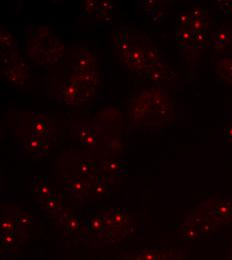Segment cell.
Segmentation results:
<instances>
[{
    "label": "cell",
    "instance_id": "5",
    "mask_svg": "<svg viewBox=\"0 0 232 260\" xmlns=\"http://www.w3.org/2000/svg\"><path fill=\"white\" fill-rule=\"evenodd\" d=\"M4 78L12 85L21 87L29 80V70L20 55H18L10 64L3 67Z\"/></svg>",
    "mask_w": 232,
    "mask_h": 260
},
{
    "label": "cell",
    "instance_id": "38",
    "mask_svg": "<svg viewBox=\"0 0 232 260\" xmlns=\"http://www.w3.org/2000/svg\"><path fill=\"white\" fill-rule=\"evenodd\" d=\"M192 19H196V18H203V17H206L205 15V10L198 5V4H195L193 5L190 10H188Z\"/></svg>",
    "mask_w": 232,
    "mask_h": 260
},
{
    "label": "cell",
    "instance_id": "2",
    "mask_svg": "<svg viewBox=\"0 0 232 260\" xmlns=\"http://www.w3.org/2000/svg\"><path fill=\"white\" fill-rule=\"evenodd\" d=\"M184 257L181 249L150 246L123 253L117 260H176Z\"/></svg>",
    "mask_w": 232,
    "mask_h": 260
},
{
    "label": "cell",
    "instance_id": "21",
    "mask_svg": "<svg viewBox=\"0 0 232 260\" xmlns=\"http://www.w3.org/2000/svg\"><path fill=\"white\" fill-rule=\"evenodd\" d=\"M131 45H132V37L128 34L126 28L121 27L115 31L114 47L120 56H123L125 58Z\"/></svg>",
    "mask_w": 232,
    "mask_h": 260
},
{
    "label": "cell",
    "instance_id": "17",
    "mask_svg": "<svg viewBox=\"0 0 232 260\" xmlns=\"http://www.w3.org/2000/svg\"><path fill=\"white\" fill-rule=\"evenodd\" d=\"M31 135L43 138V139H50L52 136V124L46 119L44 116L36 115L31 120Z\"/></svg>",
    "mask_w": 232,
    "mask_h": 260
},
{
    "label": "cell",
    "instance_id": "30",
    "mask_svg": "<svg viewBox=\"0 0 232 260\" xmlns=\"http://www.w3.org/2000/svg\"><path fill=\"white\" fill-rule=\"evenodd\" d=\"M0 46L2 50L15 49L18 46L16 38L4 26H1L0 28Z\"/></svg>",
    "mask_w": 232,
    "mask_h": 260
},
{
    "label": "cell",
    "instance_id": "32",
    "mask_svg": "<svg viewBox=\"0 0 232 260\" xmlns=\"http://www.w3.org/2000/svg\"><path fill=\"white\" fill-rule=\"evenodd\" d=\"M95 129L90 125H77L72 129V134L75 138H77L80 142H82L85 138H87L89 135L95 133Z\"/></svg>",
    "mask_w": 232,
    "mask_h": 260
},
{
    "label": "cell",
    "instance_id": "12",
    "mask_svg": "<svg viewBox=\"0 0 232 260\" xmlns=\"http://www.w3.org/2000/svg\"><path fill=\"white\" fill-rule=\"evenodd\" d=\"M125 60L132 68L144 73L148 68V63L144 56V50L141 44L132 40V45L125 56Z\"/></svg>",
    "mask_w": 232,
    "mask_h": 260
},
{
    "label": "cell",
    "instance_id": "27",
    "mask_svg": "<svg viewBox=\"0 0 232 260\" xmlns=\"http://www.w3.org/2000/svg\"><path fill=\"white\" fill-rule=\"evenodd\" d=\"M179 235L180 238L184 241H193L202 239L198 229L187 219H184L182 225L179 228Z\"/></svg>",
    "mask_w": 232,
    "mask_h": 260
},
{
    "label": "cell",
    "instance_id": "20",
    "mask_svg": "<svg viewBox=\"0 0 232 260\" xmlns=\"http://www.w3.org/2000/svg\"><path fill=\"white\" fill-rule=\"evenodd\" d=\"M50 147L49 139H43L31 135L25 143V148L34 157H41L45 155Z\"/></svg>",
    "mask_w": 232,
    "mask_h": 260
},
{
    "label": "cell",
    "instance_id": "7",
    "mask_svg": "<svg viewBox=\"0 0 232 260\" xmlns=\"http://www.w3.org/2000/svg\"><path fill=\"white\" fill-rule=\"evenodd\" d=\"M83 228L89 238H98L108 229L103 212H89L84 218Z\"/></svg>",
    "mask_w": 232,
    "mask_h": 260
},
{
    "label": "cell",
    "instance_id": "14",
    "mask_svg": "<svg viewBox=\"0 0 232 260\" xmlns=\"http://www.w3.org/2000/svg\"><path fill=\"white\" fill-rule=\"evenodd\" d=\"M209 42L215 51H224L232 44V28L220 27L209 35Z\"/></svg>",
    "mask_w": 232,
    "mask_h": 260
},
{
    "label": "cell",
    "instance_id": "26",
    "mask_svg": "<svg viewBox=\"0 0 232 260\" xmlns=\"http://www.w3.org/2000/svg\"><path fill=\"white\" fill-rule=\"evenodd\" d=\"M73 76L82 84L91 87L92 89L96 90L100 86V73L96 70L93 71H85V72H79L74 73Z\"/></svg>",
    "mask_w": 232,
    "mask_h": 260
},
{
    "label": "cell",
    "instance_id": "40",
    "mask_svg": "<svg viewBox=\"0 0 232 260\" xmlns=\"http://www.w3.org/2000/svg\"><path fill=\"white\" fill-rule=\"evenodd\" d=\"M84 146L88 147V148H92L96 145L97 143V133H93L91 135H89L87 138H85L82 142H81Z\"/></svg>",
    "mask_w": 232,
    "mask_h": 260
},
{
    "label": "cell",
    "instance_id": "3",
    "mask_svg": "<svg viewBox=\"0 0 232 260\" xmlns=\"http://www.w3.org/2000/svg\"><path fill=\"white\" fill-rule=\"evenodd\" d=\"M218 224L232 223L231 198H214L200 203Z\"/></svg>",
    "mask_w": 232,
    "mask_h": 260
},
{
    "label": "cell",
    "instance_id": "39",
    "mask_svg": "<svg viewBox=\"0 0 232 260\" xmlns=\"http://www.w3.org/2000/svg\"><path fill=\"white\" fill-rule=\"evenodd\" d=\"M98 4H100L98 0H86V1H84L83 2V7H84L85 14L95 12L96 9H97Z\"/></svg>",
    "mask_w": 232,
    "mask_h": 260
},
{
    "label": "cell",
    "instance_id": "35",
    "mask_svg": "<svg viewBox=\"0 0 232 260\" xmlns=\"http://www.w3.org/2000/svg\"><path fill=\"white\" fill-rule=\"evenodd\" d=\"M191 22H192V17L189 11H185L179 14V16L177 17L176 26L177 28H189Z\"/></svg>",
    "mask_w": 232,
    "mask_h": 260
},
{
    "label": "cell",
    "instance_id": "4",
    "mask_svg": "<svg viewBox=\"0 0 232 260\" xmlns=\"http://www.w3.org/2000/svg\"><path fill=\"white\" fill-rule=\"evenodd\" d=\"M185 219L190 221L198 229L202 239L214 234L217 226L219 225L201 204H198L195 208L190 209L186 214Z\"/></svg>",
    "mask_w": 232,
    "mask_h": 260
},
{
    "label": "cell",
    "instance_id": "25",
    "mask_svg": "<svg viewBox=\"0 0 232 260\" xmlns=\"http://www.w3.org/2000/svg\"><path fill=\"white\" fill-rule=\"evenodd\" d=\"M194 32L190 28H177L176 29V44L179 47L180 51L184 52L191 48L192 39Z\"/></svg>",
    "mask_w": 232,
    "mask_h": 260
},
{
    "label": "cell",
    "instance_id": "24",
    "mask_svg": "<svg viewBox=\"0 0 232 260\" xmlns=\"http://www.w3.org/2000/svg\"><path fill=\"white\" fill-rule=\"evenodd\" d=\"M10 211L14 217L18 231L21 233L27 234V229L31 226L32 223L35 222V217L34 215L27 211H22L19 209L11 208Z\"/></svg>",
    "mask_w": 232,
    "mask_h": 260
},
{
    "label": "cell",
    "instance_id": "29",
    "mask_svg": "<svg viewBox=\"0 0 232 260\" xmlns=\"http://www.w3.org/2000/svg\"><path fill=\"white\" fill-rule=\"evenodd\" d=\"M144 10L146 12H148V14L156 21V20H160L163 18V12L160 9L161 6V2L157 1V0H145L142 1Z\"/></svg>",
    "mask_w": 232,
    "mask_h": 260
},
{
    "label": "cell",
    "instance_id": "37",
    "mask_svg": "<svg viewBox=\"0 0 232 260\" xmlns=\"http://www.w3.org/2000/svg\"><path fill=\"white\" fill-rule=\"evenodd\" d=\"M216 3L223 14L232 16V0H217Z\"/></svg>",
    "mask_w": 232,
    "mask_h": 260
},
{
    "label": "cell",
    "instance_id": "34",
    "mask_svg": "<svg viewBox=\"0 0 232 260\" xmlns=\"http://www.w3.org/2000/svg\"><path fill=\"white\" fill-rule=\"evenodd\" d=\"M208 41H209V35L207 32H194L191 48L201 50L206 46Z\"/></svg>",
    "mask_w": 232,
    "mask_h": 260
},
{
    "label": "cell",
    "instance_id": "28",
    "mask_svg": "<svg viewBox=\"0 0 232 260\" xmlns=\"http://www.w3.org/2000/svg\"><path fill=\"white\" fill-rule=\"evenodd\" d=\"M78 172L81 177L91 180L96 174L100 173V164L92 160L82 159L78 163Z\"/></svg>",
    "mask_w": 232,
    "mask_h": 260
},
{
    "label": "cell",
    "instance_id": "23",
    "mask_svg": "<svg viewBox=\"0 0 232 260\" xmlns=\"http://www.w3.org/2000/svg\"><path fill=\"white\" fill-rule=\"evenodd\" d=\"M215 72L225 83L232 86V55L219 58L215 63Z\"/></svg>",
    "mask_w": 232,
    "mask_h": 260
},
{
    "label": "cell",
    "instance_id": "1",
    "mask_svg": "<svg viewBox=\"0 0 232 260\" xmlns=\"http://www.w3.org/2000/svg\"><path fill=\"white\" fill-rule=\"evenodd\" d=\"M28 56L39 64H52L64 53L61 39L50 27H39L26 41Z\"/></svg>",
    "mask_w": 232,
    "mask_h": 260
},
{
    "label": "cell",
    "instance_id": "31",
    "mask_svg": "<svg viewBox=\"0 0 232 260\" xmlns=\"http://www.w3.org/2000/svg\"><path fill=\"white\" fill-rule=\"evenodd\" d=\"M0 230L1 232H17L18 228L16 225V222L14 220V217L9 209V212H4V215L1 216L0 221Z\"/></svg>",
    "mask_w": 232,
    "mask_h": 260
},
{
    "label": "cell",
    "instance_id": "11",
    "mask_svg": "<svg viewBox=\"0 0 232 260\" xmlns=\"http://www.w3.org/2000/svg\"><path fill=\"white\" fill-rule=\"evenodd\" d=\"M72 68L74 73L93 71L95 69V59L90 51L79 49L72 54Z\"/></svg>",
    "mask_w": 232,
    "mask_h": 260
},
{
    "label": "cell",
    "instance_id": "8",
    "mask_svg": "<svg viewBox=\"0 0 232 260\" xmlns=\"http://www.w3.org/2000/svg\"><path fill=\"white\" fill-rule=\"evenodd\" d=\"M128 234L127 228L117 229V228H109L102 236L98 238H89L86 241V244H90L91 247H103L106 245H113L115 243L120 242L124 239Z\"/></svg>",
    "mask_w": 232,
    "mask_h": 260
},
{
    "label": "cell",
    "instance_id": "18",
    "mask_svg": "<svg viewBox=\"0 0 232 260\" xmlns=\"http://www.w3.org/2000/svg\"><path fill=\"white\" fill-rule=\"evenodd\" d=\"M142 47L144 50V56L148 63V67L165 63V58H164L162 51L160 49H158L157 47H155L151 43V41L149 39H147L146 37L143 38Z\"/></svg>",
    "mask_w": 232,
    "mask_h": 260
},
{
    "label": "cell",
    "instance_id": "15",
    "mask_svg": "<svg viewBox=\"0 0 232 260\" xmlns=\"http://www.w3.org/2000/svg\"><path fill=\"white\" fill-rule=\"evenodd\" d=\"M29 191L34 195L37 203L55 193L50 188L48 184V178L46 176H32V180L29 185Z\"/></svg>",
    "mask_w": 232,
    "mask_h": 260
},
{
    "label": "cell",
    "instance_id": "22",
    "mask_svg": "<svg viewBox=\"0 0 232 260\" xmlns=\"http://www.w3.org/2000/svg\"><path fill=\"white\" fill-rule=\"evenodd\" d=\"M38 204L42 206V209L47 214L51 215L54 218H56L57 215L64 209L62 198L60 197V195L56 194V193L45 198Z\"/></svg>",
    "mask_w": 232,
    "mask_h": 260
},
{
    "label": "cell",
    "instance_id": "13",
    "mask_svg": "<svg viewBox=\"0 0 232 260\" xmlns=\"http://www.w3.org/2000/svg\"><path fill=\"white\" fill-rule=\"evenodd\" d=\"M64 188L69 194L76 198H83L90 192L91 180L83 177L69 178L64 183Z\"/></svg>",
    "mask_w": 232,
    "mask_h": 260
},
{
    "label": "cell",
    "instance_id": "41",
    "mask_svg": "<svg viewBox=\"0 0 232 260\" xmlns=\"http://www.w3.org/2000/svg\"><path fill=\"white\" fill-rule=\"evenodd\" d=\"M224 143L232 145V121L224 128Z\"/></svg>",
    "mask_w": 232,
    "mask_h": 260
},
{
    "label": "cell",
    "instance_id": "19",
    "mask_svg": "<svg viewBox=\"0 0 232 260\" xmlns=\"http://www.w3.org/2000/svg\"><path fill=\"white\" fill-rule=\"evenodd\" d=\"M100 172L110 177L116 178L128 172V167L125 160L101 161L100 163Z\"/></svg>",
    "mask_w": 232,
    "mask_h": 260
},
{
    "label": "cell",
    "instance_id": "16",
    "mask_svg": "<svg viewBox=\"0 0 232 260\" xmlns=\"http://www.w3.org/2000/svg\"><path fill=\"white\" fill-rule=\"evenodd\" d=\"M143 74L148 79L155 82L168 81L175 77V73L166 62L161 64L154 65V66H149Z\"/></svg>",
    "mask_w": 232,
    "mask_h": 260
},
{
    "label": "cell",
    "instance_id": "10",
    "mask_svg": "<svg viewBox=\"0 0 232 260\" xmlns=\"http://www.w3.org/2000/svg\"><path fill=\"white\" fill-rule=\"evenodd\" d=\"M103 213L109 228L123 229L128 228L132 223L131 214L123 208H114Z\"/></svg>",
    "mask_w": 232,
    "mask_h": 260
},
{
    "label": "cell",
    "instance_id": "6",
    "mask_svg": "<svg viewBox=\"0 0 232 260\" xmlns=\"http://www.w3.org/2000/svg\"><path fill=\"white\" fill-rule=\"evenodd\" d=\"M130 112L133 121L135 122H141L155 113L154 107L150 100L149 90L141 91L137 98L133 100Z\"/></svg>",
    "mask_w": 232,
    "mask_h": 260
},
{
    "label": "cell",
    "instance_id": "36",
    "mask_svg": "<svg viewBox=\"0 0 232 260\" xmlns=\"http://www.w3.org/2000/svg\"><path fill=\"white\" fill-rule=\"evenodd\" d=\"M193 32H207V18H196L192 19L189 27Z\"/></svg>",
    "mask_w": 232,
    "mask_h": 260
},
{
    "label": "cell",
    "instance_id": "9",
    "mask_svg": "<svg viewBox=\"0 0 232 260\" xmlns=\"http://www.w3.org/2000/svg\"><path fill=\"white\" fill-rule=\"evenodd\" d=\"M58 226L63 232L71 237L78 236L80 233V220L79 217L68 209H63L55 218Z\"/></svg>",
    "mask_w": 232,
    "mask_h": 260
},
{
    "label": "cell",
    "instance_id": "33",
    "mask_svg": "<svg viewBox=\"0 0 232 260\" xmlns=\"http://www.w3.org/2000/svg\"><path fill=\"white\" fill-rule=\"evenodd\" d=\"M113 9H114V4L111 1L101 0L100 1V4H98L95 12L101 17L105 18L106 20H109V17L112 14Z\"/></svg>",
    "mask_w": 232,
    "mask_h": 260
}]
</instances>
